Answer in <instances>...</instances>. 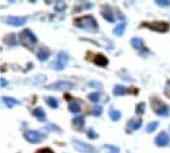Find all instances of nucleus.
<instances>
[{
	"instance_id": "obj_1",
	"label": "nucleus",
	"mask_w": 170,
	"mask_h": 153,
	"mask_svg": "<svg viewBox=\"0 0 170 153\" xmlns=\"http://www.w3.org/2000/svg\"><path fill=\"white\" fill-rule=\"evenodd\" d=\"M74 26L79 29H83L86 31H90V32H97V22L95 21V18L92 16H84V17H79V18H76L74 19Z\"/></svg>"
},
{
	"instance_id": "obj_2",
	"label": "nucleus",
	"mask_w": 170,
	"mask_h": 153,
	"mask_svg": "<svg viewBox=\"0 0 170 153\" xmlns=\"http://www.w3.org/2000/svg\"><path fill=\"white\" fill-rule=\"evenodd\" d=\"M19 40L24 44V47H26L30 51L34 50V45L37 44V37H35L34 32L31 30H29V29L19 32Z\"/></svg>"
},
{
	"instance_id": "obj_3",
	"label": "nucleus",
	"mask_w": 170,
	"mask_h": 153,
	"mask_svg": "<svg viewBox=\"0 0 170 153\" xmlns=\"http://www.w3.org/2000/svg\"><path fill=\"white\" fill-rule=\"evenodd\" d=\"M142 26L144 27H148L149 30L153 31H158V32H166L169 31L170 25L169 22H164V21H155V22H143Z\"/></svg>"
},
{
	"instance_id": "obj_4",
	"label": "nucleus",
	"mask_w": 170,
	"mask_h": 153,
	"mask_svg": "<svg viewBox=\"0 0 170 153\" xmlns=\"http://www.w3.org/2000/svg\"><path fill=\"white\" fill-rule=\"evenodd\" d=\"M68 64V55L65 52H60V53L56 56L55 61L51 64V68L55 70H63Z\"/></svg>"
},
{
	"instance_id": "obj_5",
	"label": "nucleus",
	"mask_w": 170,
	"mask_h": 153,
	"mask_svg": "<svg viewBox=\"0 0 170 153\" xmlns=\"http://www.w3.org/2000/svg\"><path fill=\"white\" fill-rule=\"evenodd\" d=\"M24 136H25L26 140L32 143V144L40 143L42 140H44V138H45L44 134H40V132H38V131H26L24 134Z\"/></svg>"
},
{
	"instance_id": "obj_6",
	"label": "nucleus",
	"mask_w": 170,
	"mask_h": 153,
	"mask_svg": "<svg viewBox=\"0 0 170 153\" xmlns=\"http://www.w3.org/2000/svg\"><path fill=\"white\" fill-rule=\"evenodd\" d=\"M73 147L76 148L78 152H82V153H95L96 152V149H95L92 145L86 144V143H83L81 140H76V139L73 140Z\"/></svg>"
},
{
	"instance_id": "obj_7",
	"label": "nucleus",
	"mask_w": 170,
	"mask_h": 153,
	"mask_svg": "<svg viewBox=\"0 0 170 153\" xmlns=\"http://www.w3.org/2000/svg\"><path fill=\"white\" fill-rule=\"evenodd\" d=\"M26 17H17V16H9V17H4V22L11 26H22L26 24Z\"/></svg>"
},
{
	"instance_id": "obj_8",
	"label": "nucleus",
	"mask_w": 170,
	"mask_h": 153,
	"mask_svg": "<svg viewBox=\"0 0 170 153\" xmlns=\"http://www.w3.org/2000/svg\"><path fill=\"white\" fill-rule=\"evenodd\" d=\"M76 84L71 83V82H56V83H52L50 86H47L48 90H63V91H66V90H71L74 88Z\"/></svg>"
},
{
	"instance_id": "obj_9",
	"label": "nucleus",
	"mask_w": 170,
	"mask_h": 153,
	"mask_svg": "<svg viewBox=\"0 0 170 153\" xmlns=\"http://www.w3.org/2000/svg\"><path fill=\"white\" fill-rule=\"evenodd\" d=\"M152 106H153V109H155V112L157 116H160V117H168L169 116L168 105L162 104V101H160V100H158V106L156 105V104H152Z\"/></svg>"
},
{
	"instance_id": "obj_10",
	"label": "nucleus",
	"mask_w": 170,
	"mask_h": 153,
	"mask_svg": "<svg viewBox=\"0 0 170 153\" xmlns=\"http://www.w3.org/2000/svg\"><path fill=\"white\" fill-rule=\"evenodd\" d=\"M140 127H142V119L140 118H131L129 122H127L126 130L129 132H131V131H135V130H139Z\"/></svg>"
},
{
	"instance_id": "obj_11",
	"label": "nucleus",
	"mask_w": 170,
	"mask_h": 153,
	"mask_svg": "<svg viewBox=\"0 0 170 153\" xmlns=\"http://www.w3.org/2000/svg\"><path fill=\"white\" fill-rule=\"evenodd\" d=\"M155 143L156 145H158V147H165V145L169 144V136L166 132H161V134H158L156 136L155 139Z\"/></svg>"
},
{
	"instance_id": "obj_12",
	"label": "nucleus",
	"mask_w": 170,
	"mask_h": 153,
	"mask_svg": "<svg viewBox=\"0 0 170 153\" xmlns=\"http://www.w3.org/2000/svg\"><path fill=\"white\" fill-rule=\"evenodd\" d=\"M94 62L96 65H99V66H107V65H108V58L104 56V55L97 53L96 56L94 57Z\"/></svg>"
},
{
	"instance_id": "obj_13",
	"label": "nucleus",
	"mask_w": 170,
	"mask_h": 153,
	"mask_svg": "<svg viewBox=\"0 0 170 153\" xmlns=\"http://www.w3.org/2000/svg\"><path fill=\"white\" fill-rule=\"evenodd\" d=\"M101 16H103V17L105 18L107 21H109V22H113L114 21V17H113L112 11H110L109 6H104V8L101 9Z\"/></svg>"
},
{
	"instance_id": "obj_14",
	"label": "nucleus",
	"mask_w": 170,
	"mask_h": 153,
	"mask_svg": "<svg viewBox=\"0 0 170 153\" xmlns=\"http://www.w3.org/2000/svg\"><path fill=\"white\" fill-rule=\"evenodd\" d=\"M131 45L138 51L144 50V44H143V40L140 38H133L131 39Z\"/></svg>"
},
{
	"instance_id": "obj_15",
	"label": "nucleus",
	"mask_w": 170,
	"mask_h": 153,
	"mask_svg": "<svg viewBox=\"0 0 170 153\" xmlns=\"http://www.w3.org/2000/svg\"><path fill=\"white\" fill-rule=\"evenodd\" d=\"M32 116L37 117L38 119H40V121H43V119L45 118V112L43 108H35L34 110H32Z\"/></svg>"
},
{
	"instance_id": "obj_16",
	"label": "nucleus",
	"mask_w": 170,
	"mask_h": 153,
	"mask_svg": "<svg viewBox=\"0 0 170 153\" xmlns=\"http://www.w3.org/2000/svg\"><path fill=\"white\" fill-rule=\"evenodd\" d=\"M48 57H50V51H48L47 48H40V50L38 51V58L40 61H45Z\"/></svg>"
},
{
	"instance_id": "obj_17",
	"label": "nucleus",
	"mask_w": 170,
	"mask_h": 153,
	"mask_svg": "<svg viewBox=\"0 0 170 153\" xmlns=\"http://www.w3.org/2000/svg\"><path fill=\"white\" fill-rule=\"evenodd\" d=\"M1 101L5 104L6 106H8V108H13V106H16L18 104V101L16 99H12V97H6V96H4L1 99Z\"/></svg>"
},
{
	"instance_id": "obj_18",
	"label": "nucleus",
	"mask_w": 170,
	"mask_h": 153,
	"mask_svg": "<svg viewBox=\"0 0 170 153\" xmlns=\"http://www.w3.org/2000/svg\"><path fill=\"white\" fill-rule=\"evenodd\" d=\"M125 27H126V24L125 22H121L120 25L116 26V29H114V35H117V37H122L123 32H125Z\"/></svg>"
},
{
	"instance_id": "obj_19",
	"label": "nucleus",
	"mask_w": 170,
	"mask_h": 153,
	"mask_svg": "<svg viewBox=\"0 0 170 153\" xmlns=\"http://www.w3.org/2000/svg\"><path fill=\"white\" fill-rule=\"evenodd\" d=\"M109 117H110V119L112 121H120L121 119V113L118 112V110H116V109H113V108H110L109 109Z\"/></svg>"
},
{
	"instance_id": "obj_20",
	"label": "nucleus",
	"mask_w": 170,
	"mask_h": 153,
	"mask_svg": "<svg viewBox=\"0 0 170 153\" xmlns=\"http://www.w3.org/2000/svg\"><path fill=\"white\" fill-rule=\"evenodd\" d=\"M126 88L123 86H121V84H117L116 87H114V90H113V93L116 96H121V95H125L126 93Z\"/></svg>"
},
{
	"instance_id": "obj_21",
	"label": "nucleus",
	"mask_w": 170,
	"mask_h": 153,
	"mask_svg": "<svg viewBox=\"0 0 170 153\" xmlns=\"http://www.w3.org/2000/svg\"><path fill=\"white\" fill-rule=\"evenodd\" d=\"M45 103L48 104V105L51 106V108H55L56 109L57 106H58V101L55 97H52V96H48V97H45Z\"/></svg>"
},
{
	"instance_id": "obj_22",
	"label": "nucleus",
	"mask_w": 170,
	"mask_h": 153,
	"mask_svg": "<svg viewBox=\"0 0 170 153\" xmlns=\"http://www.w3.org/2000/svg\"><path fill=\"white\" fill-rule=\"evenodd\" d=\"M79 110H81V106L78 103H70L69 104V112L70 113H74V114H76V113H78Z\"/></svg>"
},
{
	"instance_id": "obj_23",
	"label": "nucleus",
	"mask_w": 170,
	"mask_h": 153,
	"mask_svg": "<svg viewBox=\"0 0 170 153\" xmlns=\"http://www.w3.org/2000/svg\"><path fill=\"white\" fill-rule=\"evenodd\" d=\"M73 123H74V126H77V127H82L83 126V123H84V118L82 116H79V117H76V118L73 119Z\"/></svg>"
},
{
	"instance_id": "obj_24",
	"label": "nucleus",
	"mask_w": 170,
	"mask_h": 153,
	"mask_svg": "<svg viewBox=\"0 0 170 153\" xmlns=\"http://www.w3.org/2000/svg\"><path fill=\"white\" fill-rule=\"evenodd\" d=\"M4 40L8 43L9 45H16L17 44V42H16V37L13 34H11V35H6V37L4 38Z\"/></svg>"
},
{
	"instance_id": "obj_25",
	"label": "nucleus",
	"mask_w": 170,
	"mask_h": 153,
	"mask_svg": "<svg viewBox=\"0 0 170 153\" xmlns=\"http://www.w3.org/2000/svg\"><path fill=\"white\" fill-rule=\"evenodd\" d=\"M157 127H158V122H151V123H148V126H147L146 131H147V132H153Z\"/></svg>"
},
{
	"instance_id": "obj_26",
	"label": "nucleus",
	"mask_w": 170,
	"mask_h": 153,
	"mask_svg": "<svg viewBox=\"0 0 170 153\" xmlns=\"http://www.w3.org/2000/svg\"><path fill=\"white\" fill-rule=\"evenodd\" d=\"M65 8H66V4H65L64 1H57L56 4H55V9H56L57 12H63Z\"/></svg>"
},
{
	"instance_id": "obj_27",
	"label": "nucleus",
	"mask_w": 170,
	"mask_h": 153,
	"mask_svg": "<svg viewBox=\"0 0 170 153\" xmlns=\"http://www.w3.org/2000/svg\"><path fill=\"white\" fill-rule=\"evenodd\" d=\"M99 97H100L99 92H92V93H90V95H88V99H90L92 103H97V101H99Z\"/></svg>"
},
{
	"instance_id": "obj_28",
	"label": "nucleus",
	"mask_w": 170,
	"mask_h": 153,
	"mask_svg": "<svg viewBox=\"0 0 170 153\" xmlns=\"http://www.w3.org/2000/svg\"><path fill=\"white\" fill-rule=\"evenodd\" d=\"M91 6H92V4H91V3H82V4H81V6H76V11H77V12H81V11H83L82 8H91Z\"/></svg>"
},
{
	"instance_id": "obj_29",
	"label": "nucleus",
	"mask_w": 170,
	"mask_h": 153,
	"mask_svg": "<svg viewBox=\"0 0 170 153\" xmlns=\"http://www.w3.org/2000/svg\"><path fill=\"white\" fill-rule=\"evenodd\" d=\"M144 108H146V104L140 103L139 105L136 106V113H138V114H143V113H144Z\"/></svg>"
},
{
	"instance_id": "obj_30",
	"label": "nucleus",
	"mask_w": 170,
	"mask_h": 153,
	"mask_svg": "<svg viewBox=\"0 0 170 153\" xmlns=\"http://www.w3.org/2000/svg\"><path fill=\"white\" fill-rule=\"evenodd\" d=\"M101 110H103V109H101V106L96 105V106H95V108L92 109V114H94V116H96V117H99V116L101 114Z\"/></svg>"
},
{
	"instance_id": "obj_31",
	"label": "nucleus",
	"mask_w": 170,
	"mask_h": 153,
	"mask_svg": "<svg viewBox=\"0 0 170 153\" xmlns=\"http://www.w3.org/2000/svg\"><path fill=\"white\" fill-rule=\"evenodd\" d=\"M44 129H45V130H52V131H57V132H60V131H61V130L58 129L57 126H55V125H47Z\"/></svg>"
},
{
	"instance_id": "obj_32",
	"label": "nucleus",
	"mask_w": 170,
	"mask_h": 153,
	"mask_svg": "<svg viewBox=\"0 0 170 153\" xmlns=\"http://www.w3.org/2000/svg\"><path fill=\"white\" fill-rule=\"evenodd\" d=\"M87 136H88V138H90V139H95L97 135L95 134V131H94L92 129H88V130H87Z\"/></svg>"
},
{
	"instance_id": "obj_33",
	"label": "nucleus",
	"mask_w": 170,
	"mask_h": 153,
	"mask_svg": "<svg viewBox=\"0 0 170 153\" xmlns=\"http://www.w3.org/2000/svg\"><path fill=\"white\" fill-rule=\"evenodd\" d=\"M35 153H55V152L50 148H42V149H38Z\"/></svg>"
},
{
	"instance_id": "obj_34",
	"label": "nucleus",
	"mask_w": 170,
	"mask_h": 153,
	"mask_svg": "<svg viewBox=\"0 0 170 153\" xmlns=\"http://www.w3.org/2000/svg\"><path fill=\"white\" fill-rule=\"evenodd\" d=\"M157 5H161V6H169L170 5V1H164V0H157L156 1Z\"/></svg>"
},
{
	"instance_id": "obj_35",
	"label": "nucleus",
	"mask_w": 170,
	"mask_h": 153,
	"mask_svg": "<svg viewBox=\"0 0 170 153\" xmlns=\"http://www.w3.org/2000/svg\"><path fill=\"white\" fill-rule=\"evenodd\" d=\"M90 86H92V87H99V88H100V84H99V83H90Z\"/></svg>"
},
{
	"instance_id": "obj_36",
	"label": "nucleus",
	"mask_w": 170,
	"mask_h": 153,
	"mask_svg": "<svg viewBox=\"0 0 170 153\" xmlns=\"http://www.w3.org/2000/svg\"><path fill=\"white\" fill-rule=\"evenodd\" d=\"M5 86H6V80L1 79V87H5Z\"/></svg>"
}]
</instances>
